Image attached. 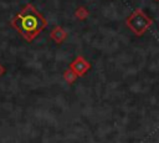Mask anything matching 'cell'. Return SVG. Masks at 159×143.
Listing matches in <instances>:
<instances>
[{
  "label": "cell",
  "mask_w": 159,
  "mask_h": 143,
  "mask_svg": "<svg viewBox=\"0 0 159 143\" xmlns=\"http://www.w3.org/2000/svg\"><path fill=\"white\" fill-rule=\"evenodd\" d=\"M51 39L55 41V42H57V44H61V42H63L65 41V39L67 37V32L62 29V27H60V26H57V27H55L52 31H51Z\"/></svg>",
  "instance_id": "cell-4"
},
{
  "label": "cell",
  "mask_w": 159,
  "mask_h": 143,
  "mask_svg": "<svg viewBox=\"0 0 159 143\" xmlns=\"http://www.w3.org/2000/svg\"><path fill=\"white\" fill-rule=\"evenodd\" d=\"M127 26L138 36L143 35L153 24V20L148 17L142 9H135L125 21Z\"/></svg>",
  "instance_id": "cell-2"
},
{
  "label": "cell",
  "mask_w": 159,
  "mask_h": 143,
  "mask_svg": "<svg viewBox=\"0 0 159 143\" xmlns=\"http://www.w3.org/2000/svg\"><path fill=\"white\" fill-rule=\"evenodd\" d=\"M46 25L47 22L43 16L30 4L26 5L12 20V26L27 41H31L37 34H40Z\"/></svg>",
  "instance_id": "cell-1"
},
{
  "label": "cell",
  "mask_w": 159,
  "mask_h": 143,
  "mask_svg": "<svg viewBox=\"0 0 159 143\" xmlns=\"http://www.w3.org/2000/svg\"><path fill=\"white\" fill-rule=\"evenodd\" d=\"M88 15H89L88 10H87L86 7H83V6L78 7V9L75 11V16H76V19H78V20H84Z\"/></svg>",
  "instance_id": "cell-6"
},
{
  "label": "cell",
  "mask_w": 159,
  "mask_h": 143,
  "mask_svg": "<svg viewBox=\"0 0 159 143\" xmlns=\"http://www.w3.org/2000/svg\"><path fill=\"white\" fill-rule=\"evenodd\" d=\"M77 77H78V75H77L72 68H67V70L65 71V73H63V78L66 80L67 83H73V82L77 80Z\"/></svg>",
  "instance_id": "cell-5"
},
{
  "label": "cell",
  "mask_w": 159,
  "mask_h": 143,
  "mask_svg": "<svg viewBox=\"0 0 159 143\" xmlns=\"http://www.w3.org/2000/svg\"><path fill=\"white\" fill-rule=\"evenodd\" d=\"M70 68H72L78 76H83L91 68V65L84 60V57L78 56L75 58V61H72V63L70 65Z\"/></svg>",
  "instance_id": "cell-3"
}]
</instances>
